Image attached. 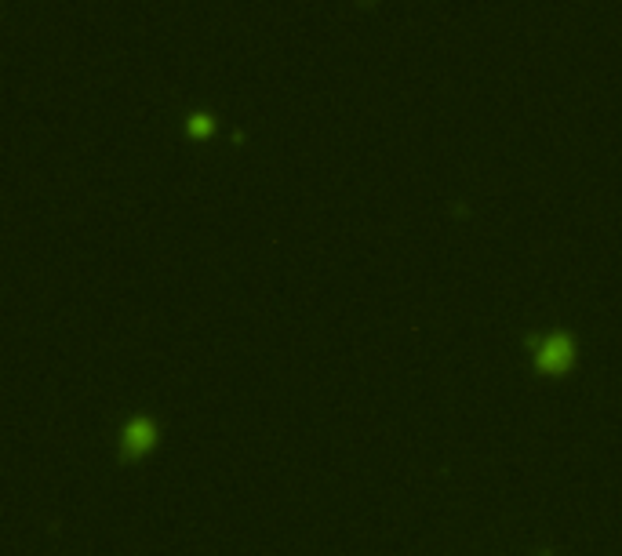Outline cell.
Returning a JSON list of instances; mask_svg holds the SVG:
<instances>
[{
  "instance_id": "1",
  "label": "cell",
  "mask_w": 622,
  "mask_h": 556,
  "mask_svg": "<svg viewBox=\"0 0 622 556\" xmlns=\"http://www.w3.org/2000/svg\"><path fill=\"white\" fill-rule=\"evenodd\" d=\"M572 360H575V346L568 335H550L535 349V368H539L542 375H561V371H568Z\"/></svg>"
},
{
  "instance_id": "2",
  "label": "cell",
  "mask_w": 622,
  "mask_h": 556,
  "mask_svg": "<svg viewBox=\"0 0 622 556\" xmlns=\"http://www.w3.org/2000/svg\"><path fill=\"white\" fill-rule=\"evenodd\" d=\"M153 440H157V429H153L150 418H135V422H128V429H124L121 447H124V455L128 458H139V455L150 451Z\"/></svg>"
},
{
  "instance_id": "3",
  "label": "cell",
  "mask_w": 622,
  "mask_h": 556,
  "mask_svg": "<svg viewBox=\"0 0 622 556\" xmlns=\"http://www.w3.org/2000/svg\"><path fill=\"white\" fill-rule=\"evenodd\" d=\"M190 131H193V135H208V131H211V117H204V113L190 117Z\"/></svg>"
}]
</instances>
